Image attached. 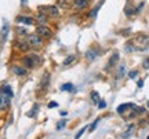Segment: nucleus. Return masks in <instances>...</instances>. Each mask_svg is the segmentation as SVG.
I'll return each mask as SVG.
<instances>
[{
	"mask_svg": "<svg viewBox=\"0 0 149 139\" xmlns=\"http://www.w3.org/2000/svg\"><path fill=\"white\" fill-rule=\"evenodd\" d=\"M15 32H17V35H18V37H25V36L29 35L26 29H25V28H22V26H17Z\"/></svg>",
	"mask_w": 149,
	"mask_h": 139,
	"instance_id": "17",
	"label": "nucleus"
},
{
	"mask_svg": "<svg viewBox=\"0 0 149 139\" xmlns=\"http://www.w3.org/2000/svg\"><path fill=\"white\" fill-rule=\"evenodd\" d=\"M47 106H48V109H54V107L58 106V103H57L55 101H51V102H50V103L47 105Z\"/></svg>",
	"mask_w": 149,
	"mask_h": 139,
	"instance_id": "30",
	"label": "nucleus"
},
{
	"mask_svg": "<svg viewBox=\"0 0 149 139\" xmlns=\"http://www.w3.org/2000/svg\"><path fill=\"white\" fill-rule=\"evenodd\" d=\"M128 109H130V103H123V105H120V106L117 107L116 110L119 114H124V112L128 110Z\"/></svg>",
	"mask_w": 149,
	"mask_h": 139,
	"instance_id": "22",
	"label": "nucleus"
},
{
	"mask_svg": "<svg viewBox=\"0 0 149 139\" xmlns=\"http://www.w3.org/2000/svg\"><path fill=\"white\" fill-rule=\"evenodd\" d=\"M98 107H100V109H105V107H107V102H105V101H100V102H98Z\"/></svg>",
	"mask_w": 149,
	"mask_h": 139,
	"instance_id": "31",
	"label": "nucleus"
},
{
	"mask_svg": "<svg viewBox=\"0 0 149 139\" xmlns=\"http://www.w3.org/2000/svg\"><path fill=\"white\" fill-rule=\"evenodd\" d=\"M8 30H10V25L4 22L3 24V28H1V41H6V39H7V35H8Z\"/></svg>",
	"mask_w": 149,
	"mask_h": 139,
	"instance_id": "15",
	"label": "nucleus"
},
{
	"mask_svg": "<svg viewBox=\"0 0 149 139\" xmlns=\"http://www.w3.org/2000/svg\"><path fill=\"white\" fill-rule=\"evenodd\" d=\"M97 124H98V120H95V121H94V123L91 124V127L88 129H90V131H94V129L97 128Z\"/></svg>",
	"mask_w": 149,
	"mask_h": 139,
	"instance_id": "33",
	"label": "nucleus"
},
{
	"mask_svg": "<svg viewBox=\"0 0 149 139\" xmlns=\"http://www.w3.org/2000/svg\"><path fill=\"white\" fill-rule=\"evenodd\" d=\"M50 77H51V75H50L48 72H46V73L43 75V77L40 79V84H39V90H40V91L47 90L48 84H50Z\"/></svg>",
	"mask_w": 149,
	"mask_h": 139,
	"instance_id": "9",
	"label": "nucleus"
},
{
	"mask_svg": "<svg viewBox=\"0 0 149 139\" xmlns=\"http://www.w3.org/2000/svg\"><path fill=\"white\" fill-rule=\"evenodd\" d=\"M36 35H39L42 39H44V40H50V39L54 36L53 30L50 29V28L47 26V25H42V24H37L36 26Z\"/></svg>",
	"mask_w": 149,
	"mask_h": 139,
	"instance_id": "4",
	"label": "nucleus"
},
{
	"mask_svg": "<svg viewBox=\"0 0 149 139\" xmlns=\"http://www.w3.org/2000/svg\"><path fill=\"white\" fill-rule=\"evenodd\" d=\"M11 72H13L15 76H18V77H25V76L28 75V72H29V70H28L25 66H22V65L15 64V65H13V66H11Z\"/></svg>",
	"mask_w": 149,
	"mask_h": 139,
	"instance_id": "7",
	"label": "nucleus"
},
{
	"mask_svg": "<svg viewBox=\"0 0 149 139\" xmlns=\"http://www.w3.org/2000/svg\"><path fill=\"white\" fill-rule=\"evenodd\" d=\"M35 21H37L39 24H42V25H46L48 21V17L44 14V12H42V11H39V14L36 15V18H35Z\"/></svg>",
	"mask_w": 149,
	"mask_h": 139,
	"instance_id": "14",
	"label": "nucleus"
},
{
	"mask_svg": "<svg viewBox=\"0 0 149 139\" xmlns=\"http://www.w3.org/2000/svg\"><path fill=\"white\" fill-rule=\"evenodd\" d=\"M97 57H98V53H97L94 48H88L87 51H86V58L88 59L90 62H93V61H95Z\"/></svg>",
	"mask_w": 149,
	"mask_h": 139,
	"instance_id": "13",
	"label": "nucleus"
},
{
	"mask_svg": "<svg viewBox=\"0 0 149 139\" xmlns=\"http://www.w3.org/2000/svg\"><path fill=\"white\" fill-rule=\"evenodd\" d=\"M124 12H126V15H127V17H131V15H134V14H137V11H135V8L133 7V4L126 6V8H124Z\"/></svg>",
	"mask_w": 149,
	"mask_h": 139,
	"instance_id": "18",
	"label": "nucleus"
},
{
	"mask_svg": "<svg viewBox=\"0 0 149 139\" xmlns=\"http://www.w3.org/2000/svg\"><path fill=\"white\" fill-rule=\"evenodd\" d=\"M39 11L44 12L48 18H58L59 10L57 6H44V7H39Z\"/></svg>",
	"mask_w": 149,
	"mask_h": 139,
	"instance_id": "5",
	"label": "nucleus"
},
{
	"mask_svg": "<svg viewBox=\"0 0 149 139\" xmlns=\"http://www.w3.org/2000/svg\"><path fill=\"white\" fill-rule=\"evenodd\" d=\"M15 22L17 24H24L26 26H32V25L36 24L35 18H32V17H29V15H18L15 18Z\"/></svg>",
	"mask_w": 149,
	"mask_h": 139,
	"instance_id": "8",
	"label": "nucleus"
},
{
	"mask_svg": "<svg viewBox=\"0 0 149 139\" xmlns=\"http://www.w3.org/2000/svg\"><path fill=\"white\" fill-rule=\"evenodd\" d=\"M137 86H138L139 88H142V86H144V81H142V80H138V83H137Z\"/></svg>",
	"mask_w": 149,
	"mask_h": 139,
	"instance_id": "34",
	"label": "nucleus"
},
{
	"mask_svg": "<svg viewBox=\"0 0 149 139\" xmlns=\"http://www.w3.org/2000/svg\"><path fill=\"white\" fill-rule=\"evenodd\" d=\"M74 61H76V55H68L66 58L64 59V62H62V66H70V65L73 64Z\"/></svg>",
	"mask_w": 149,
	"mask_h": 139,
	"instance_id": "16",
	"label": "nucleus"
},
{
	"mask_svg": "<svg viewBox=\"0 0 149 139\" xmlns=\"http://www.w3.org/2000/svg\"><path fill=\"white\" fill-rule=\"evenodd\" d=\"M142 68H144L145 70H148V69H149V57H148V58H145V59H144V62H142Z\"/></svg>",
	"mask_w": 149,
	"mask_h": 139,
	"instance_id": "28",
	"label": "nucleus"
},
{
	"mask_svg": "<svg viewBox=\"0 0 149 139\" xmlns=\"http://www.w3.org/2000/svg\"><path fill=\"white\" fill-rule=\"evenodd\" d=\"M11 106V98L0 92V112H7Z\"/></svg>",
	"mask_w": 149,
	"mask_h": 139,
	"instance_id": "6",
	"label": "nucleus"
},
{
	"mask_svg": "<svg viewBox=\"0 0 149 139\" xmlns=\"http://www.w3.org/2000/svg\"><path fill=\"white\" fill-rule=\"evenodd\" d=\"M117 70H119V73H117V79H122L123 76L126 75V66H124V65H122V66H120Z\"/></svg>",
	"mask_w": 149,
	"mask_h": 139,
	"instance_id": "24",
	"label": "nucleus"
},
{
	"mask_svg": "<svg viewBox=\"0 0 149 139\" xmlns=\"http://www.w3.org/2000/svg\"><path fill=\"white\" fill-rule=\"evenodd\" d=\"M102 3H104V0H101V1H100V3H98V6H97V8H93V10L90 11V12H88V18H94V17L97 15V12H98V10H100V8H101V6H102Z\"/></svg>",
	"mask_w": 149,
	"mask_h": 139,
	"instance_id": "20",
	"label": "nucleus"
},
{
	"mask_svg": "<svg viewBox=\"0 0 149 139\" xmlns=\"http://www.w3.org/2000/svg\"><path fill=\"white\" fill-rule=\"evenodd\" d=\"M65 124H66V121H59L58 124H57V129H61L65 127Z\"/></svg>",
	"mask_w": 149,
	"mask_h": 139,
	"instance_id": "32",
	"label": "nucleus"
},
{
	"mask_svg": "<svg viewBox=\"0 0 149 139\" xmlns=\"http://www.w3.org/2000/svg\"><path fill=\"white\" fill-rule=\"evenodd\" d=\"M25 39H26V41L29 43L32 50H40L44 46V39H42L36 33H29L28 36H25Z\"/></svg>",
	"mask_w": 149,
	"mask_h": 139,
	"instance_id": "2",
	"label": "nucleus"
},
{
	"mask_svg": "<svg viewBox=\"0 0 149 139\" xmlns=\"http://www.w3.org/2000/svg\"><path fill=\"white\" fill-rule=\"evenodd\" d=\"M117 61H119V53H115L111 58H109V61H108L107 66H105V70H109V69H112V68H115L117 64Z\"/></svg>",
	"mask_w": 149,
	"mask_h": 139,
	"instance_id": "11",
	"label": "nucleus"
},
{
	"mask_svg": "<svg viewBox=\"0 0 149 139\" xmlns=\"http://www.w3.org/2000/svg\"><path fill=\"white\" fill-rule=\"evenodd\" d=\"M87 129H88V128H87V127H83V128H81V129H80V131H79V132L76 134V136H74V139H80V138H81V135L84 134V132H86V131H87Z\"/></svg>",
	"mask_w": 149,
	"mask_h": 139,
	"instance_id": "26",
	"label": "nucleus"
},
{
	"mask_svg": "<svg viewBox=\"0 0 149 139\" xmlns=\"http://www.w3.org/2000/svg\"><path fill=\"white\" fill-rule=\"evenodd\" d=\"M22 1V4H25V3H26V0H21Z\"/></svg>",
	"mask_w": 149,
	"mask_h": 139,
	"instance_id": "36",
	"label": "nucleus"
},
{
	"mask_svg": "<svg viewBox=\"0 0 149 139\" xmlns=\"http://www.w3.org/2000/svg\"><path fill=\"white\" fill-rule=\"evenodd\" d=\"M66 114H68V113H66V112H61V116H62V117H65Z\"/></svg>",
	"mask_w": 149,
	"mask_h": 139,
	"instance_id": "35",
	"label": "nucleus"
},
{
	"mask_svg": "<svg viewBox=\"0 0 149 139\" xmlns=\"http://www.w3.org/2000/svg\"><path fill=\"white\" fill-rule=\"evenodd\" d=\"M0 92L4 94V95H7V96H10V98L14 96V91H13L11 86H8V84H3V86L0 87Z\"/></svg>",
	"mask_w": 149,
	"mask_h": 139,
	"instance_id": "12",
	"label": "nucleus"
},
{
	"mask_svg": "<svg viewBox=\"0 0 149 139\" xmlns=\"http://www.w3.org/2000/svg\"><path fill=\"white\" fill-rule=\"evenodd\" d=\"M37 109H39V105L35 103V106H33L32 110H31V112H28V116H29V117H35V116H36L35 113H37Z\"/></svg>",
	"mask_w": 149,
	"mask_h": 139,
	"instance_id": "25",
	"label": "nucleus"
},
{
	"mask_svg": "<svg viewBox=\"0 0 149 139\" xmlns=\"http://www.w3.org/2000/svg\"><path fill=\"white\" fill-rule=\"evenodd\" d=\"M148 106H149V102H148Z\"/></svg>",
	"mask_w": 149,
	"mask_h": 139,
	"instance_id": "37",
	"label": "nucleus"
},
{
	"mask_svg": "<svg viewBox=\"0 0 149 139\" xmlns=\"http://www.w3.org/2000/svg\"><path fill=\"white\" fill-rule=\"evenodd\" d=\"M14 48H15L17 51H19L22 55L26 54V53H31V50H32L25 37H18L17 39L15 41H14Z\"/></svg>",
	"mask_w": 149,
	"mask_h": 139,
	"instance_id": "3",
	"label": "nucleus"
},
{
	"mask_svg": "<svg viewBox=\"0 0 149 139\" xmlns=\"http://www.w3.org/2000/svg\"><path fill=\"white\" fill-rule=\"evenodd\" d=\"M90 96H91V101L94 102V105H98V102L101 101V98H100V94H98L97 91H91Z\"/></svg>",
	"mask_w": 149,
	"mask_h": 139,
	"instance_id": "21",
	"label": "nucleus"
},
{
	"mask_svg": "<svg viewBox=\"0 0 149 139\" xmlns=\"http://www.w3.org/2000/svg\"><path fill=\"white\" fill-rule=\"evenodd\" d=\"M73 90H74V87L72 83H65V84L61 86V91H64V92H70V91H73Z\"/></svg>",
	"mask_w": 149,
	"mask_h": 139,
	"instance_id": "19",
	"label": "nucleus"
},
{
	"mask_svg": "<svg viewBox=\"0 0 149 139\" xmlns=\"http://www.w3.org/2000/svg\"><path fill=\"white\" fill-rule=\"evenodd\" d=\"M88 4H90V0H73L72 1V6H73L76 10H80V11L87 8Z\"/></svg>",
	"mask_w": 149,
	"mask_h": 139,
	"instance_id": "10",
	"label": "nucleus"
},
{
	"mask_svg": "<svg viewBox=\"0 0 149 139\" xmlns=\"http://www.w3.org/2000/svg\"><path fill=\"white\" fill-rule=\"evenodd\" d=\"M72 3L66 1V0H58V7H62V8H69Z\"/></svg>",
	"mask_w": 149,
	"mask_h": 139,
	"instance_id": "23",
	"label": "nucleus"
},
{
	"mask_svg": "<svg viewBox=\"0 0 149 139\" xmlns=\"http://www.w3.org/2000/svg\"><path fill=\"white\" fill-rule=\"evenodd\" d=\"M137 76H138V70H133V72L128 73V77H130V79H135Z\"/></svg>",
	"mask_w": 149,
	"mask_h": 139,
	"instance_id": "29",
	"label": "nucleus"
},
{
	"mask_svg": "<svg viewBox=\"0 0 149 139\" xmlns=\"http://www.w3.org/2000/svg\"><path fill=\"white\" fill-rule=\"evenodd\" d=\"M133 129H134V124H131V125H130V128H128L127 131L123 134V138H128V135H130V132H131Z\"/></svg>",
	"mask_w": 149,
	"mask_h": 139,
	"instance_id": "27",
	"label": "nucleus"
},
{
	"mask_svg": "<svg viewBox=\"0 0 149 139\" xmlns=\"http://www.w3.org/2000/svg\"><path fill=\"white\" fill-rule=\"evenodd\" d=\"M19 62H21L22 66H25L29 70V69L39 68L43 64V58L36 53H26V54H24V55H21Z\"/></svg>",
	"mask_w": 149,
	"mask_h": 139,
	"instance_id": "1",
	"label": "nucleus"
},
{
	"mask_svg": "<svg viewBox=\"0 0 149 139\" xmlns=\"http://www.w3.org/2000/svg\"><path fill=\"white\" fill-rule=\"evenodd\" d=\"M148 139H149V138H148Z\"/></svg>",
	"mask_w": 149,
	"mask_h": 139,
	"instance_id": "38",
	"label": "nucleus"
}]
</instances>
